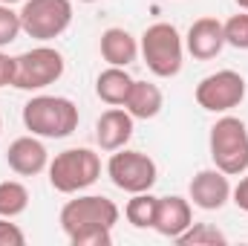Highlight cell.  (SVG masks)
I'll list each match as a JSON object with an SVG mask.
<instances>
[{"label":"cell","mask_w":248,"mask_h":246,"mask_svg":"<svg viewBox=\"0 0 248 246\" xmlns=\"http://www.w3.org/2000/svg\"><path fill=\"white\" fill-rule=\"evenodd\" d=\"M23 127L41 139H66L78 130V107L66 96H32L23 105Z\"/></svg>","instance_id":"6da1fadb"},{"label":"cell","mask_w":248,"mask_h":246,"mask_svg":"<svg viewBox=\"0 0 248 246\" xmlns=\"http://www.w3.org/2000/svg\"><path fill=\"white\" fill-rule=\"evenodd\" d=\"M139 55L144 58L147 70L156 78H173V75H179L182 61H185V41L173 23L159 20L144 29V35L139 41Z\"/></svg>","instance_id":"7a4b0ae2"},{"label":"cell","mask_w":248,"mask_h":246,"mask_svg":"<svg viewBox=\"0 0 248 246\" xmlns=\"http://www.w3.org/2000/svg\"><path fill=\"white\" fill-rule=\"evenodd\" d=\"M214 168L228 177H240L248 171V124L237 116L217 119L208 136Z\"/></svg>","instance_id":"3957f363"},{"label":"cell","mask_w":248,"mask_h":246,"mask_svg":"<svg viewBox=\"0 0 248 246\" xmlns=\"http://www.w3.org/2000/svg\"><path fill=\"white\" fill-rule=\"evenodd\" d=\"M49 185L61 194H78L101 177V159L93 148H66L46 165Z\"/></svg>","instance_id":"277c9868"},{"label":"cell","mask_w":248,"mask_h":246,"mask_svg":"<svg viewBox=\"0 0 248 246\" xmlns=\"http://www.w3.org/2000/svg\"><path fill=\"white\" fill-rule=\"evenodd\" d=\"M119 206L104 197V194H81L75 200H66L58 214V223H61L63 235L66 238H75L81 232H90V229H113L119 223Z\"/></svg>","instance_id":"5b68a950"},{"label":"cell","mask_w":248,"mask_h":246,"mask_svg":"<svg viewBox=\"0 0 248 246\" xmlns=\"http://www.w3.org/2000/svg\"><path fill=\"white\" fill-rule=\"evenodd\" d=\"M66 70V61L63 55L55 50V47H32L26 53H20L15 58V81L12 87L17 90H26V93H38L49 84H55Z\"/></svg>","instance_id":"8992f818"},{"label":"cell","mask_w":248,"mask_h":246,"mask_svg":"<svg viewBox=\"0 0 248 246\" xmlns=\"http://www.w3.org/2000/svg\"><path fill=\"white\" fill-rule=\"evenodd\" d=\"M20 23L29 38L41 44L55 41L72 23V0H23Z\"/></svg>","instance_id":"52a82bcc"},{"label":"cell","mask_w":248,"mask_h":246,"mask_svg":"<svg viewBox=\"0 0 248 246\" xmlns=\"http://www.w3.org/2000/svg\"><path fill=\"white\" fill-rule=\"evenodd\" d=\"M107 177L113 180L116 188H122L127 194H139V191H150L156 185L159 168L144 151L119 148V151H113V157L107 162Z\"/></svg>","instance_id":"ba28073f"},{"label":"cell","mask_w":248,"mask_h":246,"mask_svg":"<svg viewBox=\"0 0 248 246\" xmlns=\"http://www.w3.org/2000/svg\"><path fill=\"white\" fill-rule=\"evenodd\" d=\"M196 105L208 113H228L246 99V78L237 70H217L196 84Z\"/></svg>","instance_id":"9c48e42d"},{"label":"cell","mask_w":248,"mask_h":246,"mask_svg":"<svg viewBox=\"0 0 248 246\" xmlns=\"http://www.w3.org/2000/svg\"><path fill=\"white\" fill-rule=\"evenodd\" d=\"M187 200L202 211H219L231 200V180L219 168H202L187 185Z\"/></svg>","instance_id":"30bf717a"},{"label":"cell","mask_w":248,"mask_h":246,"mask_svg":"<svg viewBox=\"0 0 248 246\" xmlns=\"http://www.w3.org/2000/svg\"><path fill=\"white\" fill-rule=\"evenodd\" d=\"M6 162L17 177H38L49 165V151L41 142V136H35V133L17 136L6 151Z\"/></svg>","instance_id":"8fae6325"},{"label":"cell","mask_w":248,"mask_h":246,"mask_svg":"<svg viewBox=\"0 0 248 246\" xmlns=\"http://www.w3.org/2000/svg\"><path fill=\"white\" fill-rule=\"evenodd\" d=\"M225 47V32H222V20L217 18H196L190 23L185 35V50L196 61H211L222 53Z\"/></svg>","instance_id":"7c38bea8"},{"label":"cell","mask_w":248,"mask_h":246,"mask_svg":"<svg viewBox=\"0 0 248 246\" xmlns=\"http://www.w3.org/2000/svg\"><path fill=\"white\" fill-rule=\"evenodd\" d=\"M133 116L124 107H110L98 116L95 122V142L101 151L113 154L119 148H127V142L133 139Z\"/></svg>","instance_id":"4fadbf2b"},{"label":"cell","mask_w":248,"mask_h":246,"mask_svg":"<svg viewBox=\"0 0 248 246\" xmlns=\"http://www.w3.org/2000/svg\"><path fill=\"white\" fill-rule=\"evenodd\" d=\"M193 223V209H190V200L179 197V194H168V197H159V206H156V223L153 229L162 235V238H170L176 241L187 226Z\"/></svg>","instance_id":"5bb4252c"},{"label":"cell","mask_w":248,"mask_h":246,"mask_svg":"<svg viewBox=\"0 0 248 246\" xmlns=\"http://www.w3.org/2000/svg\"><path fill=\"white\" fill-rule=\"evenodd\" d=\"M101 58L110 64V67H130V64L139 58V41L122 29V26H110L101 32Z\"/></svg>","instance_id":"9a60e30c"},{"label":"cell","mask_w":248,"mask_h":246,"mask_svg":"<svg viewBox=\"0 0 248 246\" xmlns=\"http://www.w3.org/2000/svg\"><path fill=\"white\" fill-rule=\"evenodd\" d=\"M165 107V96L159 90V84L153 81H133L130 93H127V102H124V110L133 116V119H156Z\"/></svg>","instance_id":"2e32d148"},{"label":"cell","mask_w":248,"mask_h":246,"mask_svg":"<svg viewBox=\"0 0 248 246\" xmlns=\"http://www.w3.org/2000/svg\"><path fill=\"white\" fill-rule=\"evenodd\" d=\"M133 81H136V78L127 72V67H107V70H101L98 78H95V96H98L104 105H110V107H124Z\"/></svg>","instance_id":"e0dca14e"},{"label":"cell","mask_w":248,"mask_h":246,"mask_svg":"<svg viewBox=\"0 0 248 246\" xmlns=\"http://www.w3.org/2000/svg\"><path fill=\"white\" fill-rule=\"evenodd\" d=\"M156 206H159V197H153L150 191H139V194H130L127 206H124V217L133 229H153L156 223Z\"/></svg>","instance_id":"ac0fdd59"},{"label":"cell","mask_w":248,"mask_h":246,"mask_svg":"<svg viewBox=\"0 0 248 246\" xmlns=\"http://www.w3.org/2000/svg\"><path fill=\"white\" fill-rule=\"evenodd\" d=\"M29 209V188L20 180L0 183V217H17Z\"/></svg>","instance_id":"d6986e66"},{"label":"cell","mask_w":248,"mask_h":246,"mask_svg":"<svg viewBox=\"0 0 248 246\" xmlns=\"http://www.w3.org/2000/svg\"><path fill=\"white\" fill-rule=\"evenodd\" d=\"M176 244H182V246H225L228 238L214 223H190L185 232L176 238Z\"/></svg>","instance_id":"ffe728a7"},{"label":"cell","mask_w":248,"mask_h":246,"mask_svg":"<svg viewBox=\"0 0 248 246\" xmlns=\"http://www.w3.org/2000/svg\"><path fill=\"white\" fill-rule=\"evenodd\" d=\"M222 32H225V47L248 50V12L231 15V18L222 23Z\"/></svg>","instance_id":"44dd1931"},{"label":"cell","mask_w":248,"mask_h":246,"mask_svg":"<svg viewBox=\"0 0 248 246\" xmlns=\"http://www.w3.org/2000/svg\"><path fill=\"white\" fill-rule=\"evenodd\" d=\"M23 32V23H20V12H15L12 6L0 3V50L15 44L17 35Z\"/></svg>","instance_id":"7402d4cb"},{"label":"cell","mask_w":248,"mask_h":246,"mask_svg":"<svg viewBox=\"0 0 248 246\" xmlns=\"http://www.w3.org/2000/svg\"><path fill=\"white\" fill-rule=\"evenodd\" d=\"M72 246H110L113 244V229H90L75 238H69Z\"/></svg>","instance_id":"603a6c76"},{"label":"cell","mask_w":248,"mask_h":246,"mask_svg":"<svg viewBox=\"0 0 248 246\" xmlns=\"http://www.w3.org/2000/svg\"><path fill=\"white\" fill-rule=\"evenodd\" d=\"M26 235L17 223H12V217H0V246H23Z\"/></svg>","instance_id":"cb8c5ba5"},{"label":"cell","mask_w":248,"mask_h":246,"mask_svg":"<svg viewBox=\"0 0 248 246\" xmlns=\"http://www.w3.org/2000/svg\"><path fill=\"white\" fill-rule=\"evenodd\" d=\"M231 200H234V206H237V209L248 211V171H246V174H240V183L231 188Z\"/></svg>","instance_id":"d4e9b609"},{"label":"cell","mask_w":248,"mask_h":246,"mask_svg":"<svg viewBox=\"0 0 248 246\" xmlns=\"http://www.w3.org/2000/svg\"><path fill=\"white\" fill-rule=\"evenodd\" d=\"M15 81V58L0 50V87H9Z\"/></svg>","instance_id":"484cf974"},{"label":"cell","mask_w":248,"mask_h":246,"mask_svg":"<svg viewBox=\"0 0 248 246\" xmlns=\"http://www.w3.org/2000/svg\"><path fill=\"white\" fill-rule=\"evenodd\" d=\"M237 6H240L243 12H248V0H237Z\"/></svg>","instance_id":"4316f807"},{"label":"cell","mask_w":248,"mask_h":246,"mask_svg":"<svg viewBox=\"0 0 248 246\" xmlns=\"http://www.w3.org/2000/svg\"><path fill=\"white\" fill-rule=\"evenodd\" d=\"M0 3H6V6H12V3H23V0H0Z\"/></svg>","instance_id":"83f0119b"},{"label":"cell","mask_w":248,"mask_h":246,"mask_svg":"<svg viewBox=\"0 0 248 246\" xmlns=\"http://www.w3.org/2000/svg\"><path fill=\"white\" fill-rule=\"evenodd\" d=\"M81 3H95V0H81Z\"/></svg>","instance_id":"f1b7e54d"},{"label":"cell","mask_w":248,"mask_h":246,"mask_svg":"<svg viewBox=\"0 0 248 246\" xmlns=\"http://www.w3.org/2000/svg\"><path fill=\"white\" fill-rule=\"evenodd\" d=\"M0 130H3V119H0Z\"/></svg>","instance_id":"f546056e"}]
</instances>
